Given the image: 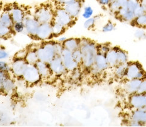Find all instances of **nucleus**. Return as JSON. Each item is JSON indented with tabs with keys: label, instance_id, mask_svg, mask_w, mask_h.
Here are the masks:
<instances>
[{
	"label": "nucleus",
	"instance_id": "c9c22d12",
	"mask_svg": "<svg viewBox=\"0 0 146 127\" xmlns=\"http://www.w3.org/2000/svg\"><path fill=\"white\" fill-rule=\"evenodd\" d=\"M134 36L138 40H146V32L143 29H138L136 30Z\"/></svg>",
	"mask_w": 146,
	"mask_h": 127
},
{
	"label": "nucleus",
	"instance_id": "9b49d317",
	"mask_svg": "<svg viewBox=\"0 0 146 127\" xmlns=\"http://www.w3.org/2000/svg\"><path fill=\"white\" fill-rule=\"evenodd\" d=\"M52 36L53 35L52 30L51 22L40 24L35 38L40 40H46L50 39Z\"/></svg>",
	"mask_w": 146,
	"mask_h": 127
},
{
	"label": "nucleus",
	"instance_id": "0eeeda50",
	"mask_svg": "<svg viewBox=\"0 0 146 127\" xmlns=\"http://www.w3.org/2000/svg\"><path fill=\"white\" fill-rule=\"evenodd\" d=\"M62 7L74 18L76 19L81 12L82 9L81 0H71L67 3L62 5Z\"/></svg>",
	"mask_w": 146,
	"mask_h": 127
},
{
	"label": "nucleus",
	"instance_id": "4468645a",
	"mask_svg": "<svg viewBox=\"0 0 146 127\" xmlns=\"http://www.w3.org/2000/svg\"><path fill=\"white\" fill-rule=\"evenodd\" d=\"M28 65L25 59H17L13 62L11 69L15 75L19 77L22 76Z\"/></svg>",
	"mask_w": 146,
	"mask_h": 127
},
{
	"label": "nucleus",
	"instance_id": "4c0bfd02",
	"mask_svg": "<svg viewBox=\"0 0 146 127\" xmlns=\"http://www.w3.org/2000/svg\"><path fill=\"white\" fill-rule=\"evenodd\" d=\"M137 93H138L145 94L146 93V77L142 80L141 83L139 85Z\"/></svg>",
	"mask_w": 146,
	"mask_h": 127
},
{
	"label": "nucleus",
	"instance_id": "39448f33",
	"mask_svg": "<svg viewBox=\"0 0 146 127\" xmlns=\"http://www.w3.org/2000/svg\"><path fill=\"white\" fill-rule=\"evenodd\" d=\"M74 19L62 7L57 9L54 12L53 21L61 24L66 28L73 23Z\"/></svg>",
	"mask_w": 146,
	"mask_h": 127
},
{
	"label": "nucleus",
	"instance_id": "2f4dec72",
	"mask_svg": "<svg viewBox=\"0 0 146 127\" xmlns=\"http://www.w3.org/2000/svg\"><path fill=\"white\" fill-rule=\"evenodd\" d=\"M12 29L15 32L17 33H21L25 30V26L23 22H15L12 27Z\"/></svg>",
	"mask_w": 146,
	"mask_h": 127
},
{
	"label": "nucleus",
	"instance_id": "dca6fc26",
	"mask_svg": "<svg viewBox=\"0 0 146 127\" xmlns=\"http://www.w3.org/2000/svg\"><path fill=\"white\" fill-rule=\"evenodd\" d=\"M141 82V79H138L128 80V81L124 85V89L130 95L136 93L138 91Z\"/></svg>",
	"mask_w": 146,
	"mask_h": 127
},
{
	"label": "nucleus",
	"instance_id": "393cba45",
	"mask_svg": "<svg viewBox=\"0 0 146 127\" xmlns=\"http://www.w3.org/2000/svg\"><path fill=\"white\" fill-rule=\"evenodd\" d=\"M127 65H128V62H126L116 66V70L115 71V75L119 78H122L125 77V71H126V69H127Z\"/></svg>",
	"mask_w": 146,
	"mask_h": 127
},
{
	"label": "nucleus",
	"instance_id": "6e6552de",
	"mask_svg": "<svg viewBox=\"0 0 146 127\" xmlns=\"http://www.w3.org/2000/svg\"><path fill=\"white\" fill-rule=\"evenodd\" d=\"M23 77L27 82L34 84L40 81L41 76L35 65L28 64Z\"/></svg>",
	"mask_w": 146,
	"mask_h": 127
},
{
	"label": "nucleus",
	"instance_id": "a211bd4d",
	"mask_svg": "<svg viewBox=\"0 0 146 127\" xmlns=\"http://www.w3.org/2000/svg\"><path fill=\"white\" fill-rule=\"evenodd\" d=\"M11 13V17L13 22H23L24 19L26 15L23 9L18 7H14L11 9V11L9 12Z\"/></svg>",
	"mask_w": 146,
	"mask_h": 127
},
{
	"label": "nucleus",
	"instance_id": "412c9836",
	"mask_svg": "<svg viewBox=\"0 0 146 127\" xmlns=\"http://www.w3.org/2000/svg\"><path fill=\"white\" fill-rule=\"evenodd\" d=\"M13 24L14 22L12 20L11 13H10L9 12L6 11L1 13V17H0V24L12 28Z\"/></svg>",
	"mask_w": 146,
	"mask_h": 127
},
{
	"label": "nucleus",
	"instance_id": "cd10ccee",
	"mask_svg": "<svg viewBox=\"0 0 146 127\" xmlns=\"http://www.w3.org/2000/svg\"><path fill=\"white\" fill-rule=\"evenodd\" d=\"M100 19L99 16H95L94 17H91L89 19H87L84 23V27L86 29H91L95 26L96 21Z\"/></svg>",
	"mask_w": 146,
	"mask_h": 127
},
{
	"label": "nucleus",
	"instance_id": "5701e85b",
	"mask_svg": "<svg viewBox=\"0 0 146 127\" xmlns=\"http://www.w3.org/2000/svg\"><path fill=\"white\" fill-rule=\"evenodd\" d=\"M13 81L9 77L5 79L2 84L0 85V90H1L5 92L9 93L13 90L14 88Z\"/></svg>",
	"mask_w": 146,
	"mask_h": 127
},
{
	"label": "nucleus",
	"instance_id": "7c9ffc66",
	"mask_svg": "<svg viewBox=\"0 0 146 127\" xmlns=\"http://www.w3.org/2000/svg\"><path fill=\"white\" fill-rule=\"evenodd\" d=\"M110 11L114 13H116L121 7V6L119 4V3L118 2L117 0H113L111 1L110 4L109 6Z\"/></svg>",
	"mask_w": 146,
	"mask_h": 127
},
{
	"label": "nucleus",
	"instance_id": "1a4fd4ad",
	"mask_svg": "<svg viewBox=\"0 0 146 127\" xmlns=\"http://www.w3.org/2000/svg\"><path fill=\"white\" fill-rule=\"evenodd\" d=\"M60 56L66 70L72 71L75 70L77 67H78L79 64L74 61L72 57V52L64 48Z\"/></svg>",
	"mask_w": 146,
	"mask_h": 127
},
{
	"label": "nucleus",
	"instance_id": "473e14b6",
	"mask_svg": "<svg viewBox=\"0 0 146 127\" xmlns=\"http://www.w3.org/2000/svg\"><path fill=\"white\" fill-rule=\"evenodd\" d=\"M94 14V9L92 7L87 6L84 8V12L82 13V17L86 19L91 18Z\"/></svg>",
	"mask_w": 146,
	"mask_h": 127
},
{
	"label": "nucleus",
	"instance_id": "aec40b11",
	"mask_svg": "<svg viewBox=\"0 0 146 127\" xmlns=\"http://www.w3.org/2000/svg\"><path fill=\"white\" fill-rule=\"evenodd\" d=\"M35 66L36 67L39 73H40L41 77H47L50 76L52 71L50 70L49 65H48V63L38 61L36 63Z\"/></svg>",
	"mask_w": 146,
	"mask_h": 127
},
{
	"label": "nucleus",
	"instance_id": "ea45409f",
	"mask_svg": "<svg viewBox=\"0 0 146 127\" xmlns=\"http://www.w3.org/2000/svg\"><path fill=\"white\" fill-rule=\"evenodd\" d=\"M9 56V53L3 49H0V60H3L7 58Z\"/></svg>",
	"mask_w": 146,
	"mask_h": 127
},
{
	"label": "nucleus",
	"instance_id": "ddd939ff",
	"mask_svg": "<svg viewBox=\"0 0 146 127\" xmlns=\"http://www.w3.org/2000/svg\"><path fill=\"white\" fill-rule=\"evenodd\" d=\"M52 72L56 75H61L66 70L60 56H56L53 60L48 63Z\"/></svg>",
	"mask_w": 146,
	"mask_h": 127
},
{
	"label": "nucleus",
	"instance_id": "a18cd8bd",
	"mask_svg": "<svg viewBox=\"0 0 146 127\" xmlns=\"http://www.w3.org/2000/svg\"><path fill=\"white\" fill-rule=\"evenodd\" d=\"M141 4L146 9V0H140Z\"/></svg>",
	"mask_w": 146,
	"mask_h": 127
},
{
	"label": "nucleus",
	"instance_id": "72a5a7b5",
	"mask_svg": "<svg viewBox=\"0 0 146 127\" xmlns=\"http://www.w3.org/2000/svg\"><path fill=\"white\" fill-rule=\"evenodd\" d=\"M115 29V25L111 21L107 22L102 28V31L103 32H110L113 31Z\"/></svg>",
	"mask_w": 146,
	"mask_h": 127
},
{
	"label": "nucleus",
	"instance_id": "b1692460",
	"mask_svg": "<svg viewBox=\"0 0 146 127\" xmlns=\"http://www.w3.org/2000/svg\"><path fill=\"white\" fill-rule=\"evenodd\" d=\"M25 60L28 64L35 65L36 63L39 61L38 56L36 51L27 52L25 57Z\"/></svg>",
	"mask_w": 146,
	"mask_h": 127
},
{
	"label": "nucleus",
	"instance_id": "e433bc0d",
	"mask_svg": "<svg viewBox=\"0 0 146 127\" xmlns=\"http://www.w3.org/2000/svg\"><path fill=\"white\" fill-rule=\"evenodd\" d=\"M97 48H98V52L102 53V54L106 55L107 53H108L111 48H110L108 45L104 44V45H101L100 47L97 46Z\"/></svg>",
	"mask_w": 146,
	"mask_h": 127
},
{
	"label": "nucleus",
	"instance_id": "f03ea898",
	"mask_svg": "<svg viewBox=\"0 0 146 127\" xmlns=\"http://www.w3.org/2000/svg\"><path fill=\"white\" fill-rule=\"evenodd\" d=\"M39 61L49 63L56 56L55 42H46L36 51Z\"/></svg>",
	"mask_w": 146,
	"mask_h": 127
},
{
	"label": "nucleus",
	"instance_id": "6ab92c4d",
	"mask_svg": "<svg viewBox=\"0 0 146 127\" xmlns=\"http://www.w3.org/2000/svg\"><path fill=\"white\" fill-rule=\"evenodd\" d=\"M62 44L66 49L73 52L80 48V40L76 38L67 39L64 42L62 43Z\"/></svg>",
	"mask_w": 146,
	"mask_h": 127
},
{
	"label": "nucleus",
	"instance_id": "423d86ee",
	"mask_svg": "<svg viewBox=\"0 0 146 127\" xmlns=\"http://www.w3.org/2000/svg\"><path fill=\"white\" fill-rule=\"evenodd\" d=\"M129 103L130 106L134 110H146V93H136L131 95L129 99Z\"/></svg>",
	"mask_w": 146,
	"mask_h": 127
},
{
	"label": "nucleus",
	"instance_id": "2eb2a0df",
	"mask_svg": "<svg viewBox=\"0 0 146 127\" xmlns=\"http://www.w3.org/2000/svg\"><path fill=\"white\" fill-rule=\"evenodd\" d=\"M118 47L111 48L106 55V60L108 63L109 67H116L118 65Z\"/></svg>",
	"mask_w": 146,
	"mask_h": 127
},
{
	"label": "nucleus",
	"instance_id": "a878e982",
	"mask_svg": "<svg viewBox=\"0 0 146 127\" xmlns=\"http://www.w3.org/2000/svg\"><path fill=\"white\" fill-rule=\"evenodd\" d=\"M135 25L139 27L145 28L146 27V13H144L142 15L136 17L133 21Z\"/></svg>",
	"mask_w": 146,
	"mask_h": 127
},
{
	"label": "nucleus",
	"instance_id": "58836bf2",
	"mask_svg": "<svg viewBox=\"0 0 146 127\" xmlns=\"http://www.w3.org/2000/svg\"><path fill=\"white\" fill-rule=\"evenodd\" d=\"M10 70H11V68L6 62L0 61V71L8 72Z\"/></svg>",
	"mask_w": 146,
	"mask_h": 127
},
{
	"label": "nucleus",
	"instance_id": "f8f14e48",
	"mask_svg": "<svg viewBox=\"0 0 146 127\" xmlns=\"http://www.w3.org/2000/svg\"><path fill=\"white\" fill-rule=\"evenodd\" d=\"M109 67L108 63L107 62L106 55L102 54L101 53L98 52L95 57V60L94 65L92 68L93 70V72L98 73L106 70Z\"/></svg>",
	"mask_w": 146,
	"mask_h": 127
},
{
	"label": "nucleus",
	"instance_id": "a19ab883",
	"mask_svg": "<svg viewBox=\"0 0 146 127\" xmlns=\"http://www.w3.org/2000/svg\"><path fill=\"white\" fill-rule=\"evenodd\" d=\"M99 3L103 6H109L111 3V0H98Z\"/></svg>",
	"mask_w": 146,
	"mask_h": 127
},
{
	"label": "nucleus",
	"instance_id": "c756f323",
	"mask_svg": "<svg viewBox=\"0 0 146 127\" xmlns=\"http://www.w3.org/2000/svg\"><path fill=\"white\" fill-rule=\"evenodd\" d=\"M72 57L74 61L79 65L82 63V53L80 48L72 52Z\"/></svg>",
	"mask_w": 146,
	"mask_h": 127
},
{
	"label": "nucleus",
	"instance_id": "f3484780",
	"mask_svg": "<svg viewBox=\"0 0 146 127\" xmlns=\"http://www.w3.org/2000/svg\"><path fill=\"white\" fill-rule=\"evenodd\" d=\"M131 120L138 122L143 125L146 124V110H134L130 115Z\"/></svg>",
	"mask_w": 146,
	"mask_h": 127
},
{
	"label": "nucleus",
	"instance_id": "c85d7f7f",
	"mask_svg": "<svg viewBox=\"0 0 146 127\" xmlns=\"http://www.w3.org/2000/svg\"><path fill=\"white\" fill-rule=\"evenodd\" d=\"M12 28L0 24V38H6L11 33Z\"/></svg>",
	"mask_w": 146,
	"mask_h": 127
},
{
	"label": "nucleus",
	"instance_id": "de8ad7c7",
	"mask_svg": "<svg viewBox=\"0 0 146 127\" xmlns=\"http://www.w3.org/2000/svg\"><path fill=\"white\" fill-rule=\"evenodd\" d=\"M111 1H113V0H111Z\"/></svg>",
	"mask_w": 146,
	"mask_h": 127
},
{
	"label": "nucleus",
	"instance_id": "f257e3e1",
	"mask_svg": "<svg viewBox=\"0 0 146 127\" xmlns=\"http://www.w3.org/2000/svg\"><path fill=\"white\" fill-rule=\"evenodd\" d=\"M80 48L82 53V64L87 68H92L98 53L96 44L87 39H82L80 40Z\"/></svg>",
	"mask_w": 146,
	"mask_h": 127
},
{
	"label": "nucleus",
	"instance_id": "7ed1b4c3",
	"mask_svg": "<svg viewBox=\"0 0 146 127\" xmlns=\"http://www.w3.org/2000/svg\"><path fill=\"white\" fill-rule=\"evenodd\" d=\"M146 74L143 69L142 65L138 62L128 63L126 69L125 77L127 80L132 79H144L146 77Z\"/></svg>",
	"mask_w": 146,
	"mask_h": 127
},
{
	"label": "nucleus",
	"instance_id": "79ce46f5",
	"mask_svg": "<svg viewBox=\"0 0 146 127\" xmlns=\"http://www.w3.org/2000/svg\"><path fill=\"white\" fill-rule=\"evenodd\" d=\"M129 126H143V125L139 123L138 122L131 120L130 121Z\"/></svg>",
	"mask_w": 146,
	"mask_h": 127
},
{
	"label": "nucleus",
	"instance_id": "f704fd0d",
	"mask_svg": "<svg viewBox=\"0 0 146 127\" xmlns=\"http://www.w3.org/2000/svg\"><path fill=\"white\" fill-rule=\"evenodd\" d=\"M146 13V9L141 4H140L138 5V6L136 7L134 11V14L135 17H139L140 15H142Z\"/></svg>",
	"mask_w": 146,
	"mask_h": 127
},
{
	"label": "nucleus",
	"instance_id": "37998d69",
	"mask_svg": "<svg viewBox=\"0 0 146 127\" xmlns=\"http://www.w3.org/2000/svg\"><path fill=\"white\" fill-rule=\"evenodd\" d=\"M117 1L119 3V4L121 5V7H123L126 4V3L127 2L128 0H117Z\"/></svg>",
	"mask_w": 146,
	"mask_h": 127
},
{
	"label": "nucleus",
	"instance_id": "c03bdc74",
	"mask_svg": "<svg viewBox=\"0 0 146 127\" xmlns=\"http://www.w3.org/2000/svg\"><path fill=\"white\" fill-rule=\"evenodd\" d=\"M66 40H67L66 38L62 37V38H60L58 39V42H60V43H62V42H64Z\"/></svg>",
	"mask_w": 146,
	"mask_h": 127
},
{
	"label": "nucleus",
	"instance_id": "20e7f679",
	"mask_svg": "<svg viewBox=\"0 0 146 127\" xmlns=\"http://www.w3.org/2000/svg\"><path fill=\"white\" fill-rule=\"evenodd\" d=\"M33 16L40 24L50 23L54 18V12L47 7H41L36 10Z\"/></svg>",
	"mask_w": 146,
	"mask_h": 127
},
{
	"label": "nucleus",
	"instance_id": "49530a36",
	"mask_svg": "<svg viewBox=\"0 0 146 127\" xmlns=\"http://www.w3.org/2000/svg\"><path fill=\"white\" fill-rule=\"evenodd\" d=\"M0 17H1V13H0Z\"/></svg>",
	"mask_w": 146,
	"mask_h": 127
},
{
	"label": "nucleus",
	"instance_id": "4be33fe9",
	"mask_svg": "<svg viewBox=\"0 0 146 127\" xmlns=\"http://www.w3.org/2000/svg\"><path fill=\"white\" fill-rule=\"evenodd\" d=\"M52 30L53 36H58L64 32L66 28L58 22L52 21L51 22Z\"/></svg>",
	"mask_w": 146,
	"mask_h": 127
},
{
	"label": "nucleus",
	"instance_id": "bb28decb",
	"mask_svg": "<svg viewBox=\"0 0 146 127\" xmlns=\"http://www.w3.org/2000/svg\"><path fill=\"white\" fill-rule=\"evenodd\" d=\"M127 60H128V56L127 53H126V52H124V50H121L118 48V65L127 62Z\"/></svg>",
	"mask_w": 146,
	"mask_h": 127
},
{
	"label": "nucleus",
	"instance_id": "9d476101",
	"mask_svg": "<svg viewBox=\"0 0 146 127\" xmlns=\"http://www.w3.org/2000/svg\"><path fill=\"white\" fill-rule=\"evenodd\" d=\"M23 22L25 26V30L29 35L35 37L40 23L39 22L34 16H26Z\"/></svg>",
	"mask_w": 146,
	"mask_h": 127
}]
</instances>
